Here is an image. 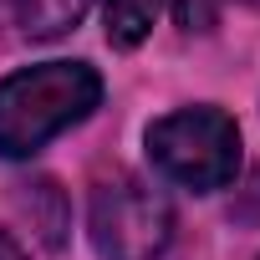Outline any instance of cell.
<instances>
[{"mask_svg": "<svg viewBox=\"0 0 260 260\" xmlns=\"http://www.w3.org/2000/svg\"><path fill=\"white\" fill-rule=\"evenodd\" d=\"M92 0H0V31L16 41H56L67 36Z\"/></svg>", "mask_w": 260, "mask_h": 260, "instance_id": "cell-4", "label": "cell"}, {"mask_svg": "<svg viewBox=\"0 0 260 260\" xmlns=\"http://www.w3.org/2000/svg\"><path fill=\"white\" fill-rule=\"evenodd\" d=\"M0 260H26V250H21V245L6 235V230H0Z\"/></svg>", "mask_w": 260, "mask_h": 260, "instance_id": "cell-8", "label": "cell"}, {"mask_svg": "<svg viewBox=\"0 0 260 260\" xmlns=\"http://www.w3.org/2000/svg\"><path fill=\"white\" fill-rule=\"evenodd\" d=\"M174 16L184 31H209L219 16V0H174Z\"/></svg>", "mask_w": 260, "mask_h": 260, "instance_id": "cell-7", "label": "cell"}, {"mask_svg": "<svg viewBox=\"0 0 260 260\" xmlns=\"http://www.w3.org/2000/svg\"><path fill=\"white\" fill-rule=\"evenodd\" d=\"M164 0H102V16H107V41L112 46H138L153 21H158Z\"/></svg>", "mask_w": 260, "mask_h": 260, "instance_id": "cell-6", "label": "cell"}, {"mask_svg": "<svg viewBox=\"0 0 260 260\" xmlns=\"http://www.w3.org/2000/svg\"><path fill=\"white\" fill-rule=\"evenodd\" d=\"M250 6H260V0H250Z\"/></svg>", "mask_w": 260, "mask_h": 260, "instance_id": "cell-9", "label": "cell"}, {"mask_svg": "<svg viewBox=\"0 0 260 260\" xmlns=\"http://www.w3.org/2000/svg\"><path fill=\"white\" fill-rule=\"evenodd\" d=\"M92 245L102 260H164L174 245V204L133 174L102 179L92 189Z\"/></svg>", "mask_w": 260, "mask_h": 260, "instance_id": "cell-3", "label": "cell"}, {"mask_svg": "<svg viewBox=\"0 0 260 260\" xmlns=\"http://www.w3.org/2000/svg\"><path fill=\"white\" fill-rule=\"evenodd\" d=\"M148 158L164 179L209 194L240 169V127L219 107H179L148 127Z\"/></svg>", "mask_w": 260, "mask_h": 260, "instance_id": "cell-2", "label": "cell"}, {"mask_svg": "<svg viewBox=\"0 0 260 260\" xmlns=\"http://www.w3.org/2000/svg\"><path fill=\"white\" fill-rule=\"evenodd\" d=\"M16 209L26 214L31 235H36L46 250H61V245H67L72 209H67V194H61L56 179H21V184H16Z\"/></svg>", "mask_w": 260, "mask_h": 260, "instance_id": "cell-5", "label": "cell"}, {"mask_svg": "<svg viewBox=\"0 0 260 260\" xmlns=\"http://www.w3.org/2000/svg\"><path fill=\"white\" fill-rule=\"evenodd\" d=\"M102 77L87 61H41L0 82V158H31L56 133L92 117Z\"/></svg>", "mask_w": 260, "mask_h": 260, "instance_id": "cell-1", "label": "cell"}]
</instances>
